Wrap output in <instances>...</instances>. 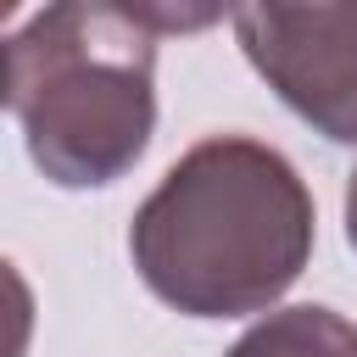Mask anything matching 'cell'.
Returning <instances> with one entry per match:
<instances>
[{"label": "cell", "instance_id": "cell-2", "mask_svg": "<svg viewBox=\"0 0 357 357\" xmlns=\"http://www.w3.org/2000/svg\"><path fill=\"white\" fill-rule=\"evenodd\" d=\"M0 84L50 184H112L145 156L156 128V28L145 6H45L6 39Z\"/></svg>", "mask_w": 357, "mask_h": 357}, {"label": "cell", "instance_id": "cell-3", "mask_svg": "<svg viewBox=\"0 0 357 357\" xmlns=\"http://www.w3.org/2000/svg\"><path fill=\"white\" fill-rule=\"evenodd\" d=\"M245 61L268 89L335 145H357V0L351 6H240L229 11Z\"/></svg>", "mask_w": 357, "mask_h": 357}, {"label": "cell", "instance_id": "cell-5", "mask_svg": "<svg viewBox=\"0 0 357 357\" xmlns=\"http://www.w3.org/2000/svg\"><path fill=\"white\" fill-rule=\"evenodd\" d=\"M346 240H351V251H357V167H351V178H346Z\"/></svg>", "mask_w": 357, "mask_h": 357}, {"label": "cell", "instance_id": "cell-1", "mask_svg": "<svg viewBox=\"0 0 357 357\" xmlns=\"http://www.w3.org/2000/svg\"><path fill=\"white\" fill-rule=\"evenodd\" d=\"M134 268L184 318H245L273 307L312 257V195L262 139L212 134L190 145L139 201Z\"/></svg>", "mask_w": 357, "mask_h": 357}, {"label": "cell", "instance_id": "cell-4", "mask_svg": "<svg viewBox=\"0 0 357 357\" xmlns=\"http://www.w3.org/2000/svg\"><path fill=\"white\" fill-rule=\"evenodd\" d=\"M229 357H357V324H346L329 307H284L251 324Z\"/></svg>", "mask_w": 357, "mask_h": 357}]
</instances>
